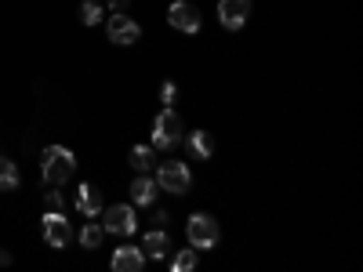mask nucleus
Returning <instances> with one entry per match:
<instances>
[{
    "label": "nucleus",
    "mask_w": 363,
    "mask_h": 272,
    "mask_svg": "<svg viewBox=\"0 0 363 272\" xmlns=\"http://www.w3.org/2000/svg\"><path fill=\"white\" fill-rule=\"evenodd\" d=\"M77 210L87 218H99L102 215V193L95 186H87V181H80L77 186Z\"/></svg>",
    "instance_id": "obj_11"
},
{
    "label": "nucleus",
    "mask_w": 363,
    "mask_h": 272,
    "mask_svg": "<svg viewBox=\"0 0 363 272\" xmlns=\"http://www.w3.org/2000/svg\"><path fill=\"white\" fill-rule=\"evenodd\" d=\"M149 218H153V225H157V229H164L171 215H167V210H160V207H157V210H153V215H149Z\"/></svg>",
    "instance_id": "obj_22"
},
{
    "label": "nucleus",
    "mask_w": 363,
    "mask_h": 272,
    "mask_svg": "<svg viewBox=\"0 0 363 272\" xmlns=\"http://www.w3.org/2000/svg\"><path fill=\"white\" fill-rule=\"evenodd\" d=\"M182 138H186V120H182L171 106H164V113L153 120V149L167 153V149H174Z\"/></svg>",
    "instance_id": "obj_2"
},
{
    "label": "nucleus",
    "mask_w": 363,
    "mask_h": 272,
    "mask_svg": "<svg viewBox=\"0 0 363 272\" xmlns=\"http://www.w3.org/2000/svg\"><path fill=\"white\" fill-rule=\"evenodd\" d=\"M174 95H178L174 80H164V84H160V102H164V106H171V102H174Z\"/></svg>",
    "instance_id": "obj_21"
},
{
    "label": "nucleus",
    "mask_w": 363,
    "mask_h": 272,
    "mask_svg": "<svg viewBox=\"0 0 363 272\" xmlns=\"http://www.w3.org/2000/svg\"><path fill=\"white\" fill-rule=\"evenodd\" d=\"M0 265H11V254L8 251H0Z\"/></svg>",
    "instance_id": "obj_24"
},
{
    "label": "nucleus",
    "mask_w": 363,
    "mask_h": 272,
    "mask_svg": "<svg viewBox=\"0 0 363 272\" xmlns=\"http://www.w3.org/2000/svg\"><path fill=\"white\" fill-rule=\"evenodd\" d=\"M102 15H106V8L99 4V0H84V4H80V22L84 26H99Z\"/></svg>",
    "instance_id": "obj_18"
},
{
    "label": "nucleus",
    "mask_w": 363,
    "mask_h": 272,
    "mask_svg": "<svg viewBox=\"0 0 363 272\" xmlns=\"http://www.w3.org/2000/svg\"><path fill=\"white\" fill-rule=\"evenodd\" d=\"M102 229L113 236H131L138 229V215H135V203H113L109 210L102 207Z\"/></svg>",
    "instance_id": "obj_5"
},
{
    "label": "nucleus",
    "mask_w": 363,
    "mask_h": 272,
    "mask_svg": "<svg viewBox=\"0 0 363 272\" xmlns=\"http://www.w3.org/2000/svg\"><path fill=\"white\" fill-rule=\"evenodd\" d=\"M193 268H196V247L174 254V272H193Z\"/></svg>",
    "instance_id": "obj_19"
},
{
    "label": "nucleus",
    "mask_w": 363,
    "mask_h": 272,
    "mask_svg": "<svg viewBox=\"0 0 363 272\" xmlns=\"http://www.w3.org/2000/svg\"><path fill=\"white\" fill-rule=\"evenodd\" d=\"M102 236H106V229H102L99 222H91V225H84V229H80V247H87V251H95V247L102 244Z\"/></svg>",
    "instance_id": "obj_17"
},
{
    "label": "nucleus",
    "mask_w": 363,
    "mask_h": 272,
    "mask_svg": "<svg viewBox=\"0 0 363 272\" xmlns=\"http://www.w3.org/2000/svg\"><path fill=\"white\" fill-rule=\"evenodd\" d=\"M186 142H189V153L196 160H211V157H215V138H211L207 131H193Z\"/></svg>",
    "instance_id": "obj_14"
},
{
    "label": "nucleus",
    "mask_w": 363,
    "mask_h": 272,
    "mask_svg": "<svg viewBox=\"0 0 363 272\" xmlns=\"http://www.w3.org/2000/svg\"><path fill=\"white\" fill-rule=\"evenodd\" d=\"M77 171V157L69 153L66 145H48L44 157H40V174H44V186H66Z\"/></svg>",
    "instance_id": "obj_1"
},
{
    "label": "nucleus",
    "mask_w": 363,
    "mask_h": 272,
    "mask_svg": "<svg viewBox=\"0 0 363 272\" xmlns=\"http://www.w3.org/2000/svg\"><path fill=\"white\" fill-rule=\"evenodd\" d=\"M251 15V0H218V22L225 29H244Z\"/></svg>",
    "instance_id": "obj_9"
},
{
    "label": "nucleus",
    "mask_w": 363,
    "mask_h": 272,
    "mask_svg": "<svg viewBox=\"0 0 363 272\" xmlns=\"http://www.w3.org/2000/svg\"><path fill=\"white\" fill-rule=\"evenodd\" d=\"M40 229H44V244H51L55 251L69 247V239H73V225H69V218L62 215V210H48L44 222H40Z\"/></svg>",
    "instance_id": "obj_6"
},
{
    "label": "nucleus",
    "mask_w": 363,
    "mask_h": 272,
    "mask_svg": "<svg viewBox=\"0 0 363 272\" xmlns=\"http://www.w3.org/2000/svg\"><path fill=\"white\" fill-rule=\"evenodd\" d=\"M186 236H189V244L196 247V251H211L218 244V236H222V229H218V222L211 218V215H203V210H196V215L186 222Z\"/></svg>",
    "instance_id": "obj_3"
},
{
    "label": "nucleus",
    "mask_w": 363,
    "mask_h": 272,
    "mask_svg": "<svg viewBox=\"0 0 363 272\" xmlns=\"http://www.w3.org/2000/svg\"><path fill=\"white\" fill-rule=\"evenodd\" d=\"M167 22L178 29V33H200V26H203L200 8L189 4V0H174V4L167 8Z\"/></svg>",
    "instance_id": "obj_7"
},
{
    "label": "nucleus",
    "mask_w": 363,
    "mask_h": 272,
    "mask_svg": "<svg viewBox=\"0 0 363 272\" xmlns=\"http://www.w3.org/2000/svg\"><path fill=\"white\" fill-rule=\"evenodd\" d=\"M167 244H171V239H167L164 229H149L145 239H142V254L145 258H167Z\"/></svg>",
    "instance_id": "obj_13"
},
{
    "label": "nucleus",
    "mask_w": 363,
    "mask_h": 272,
    "mask_svg": "<svg viewBox=\"0 0 363 272\" xmlns=\"http://www.w3.org/2000/svg\"><path fill=\"white\" fill-rule=\"evenodd\" d=\"M157 186L167 189V193H174V196H186L189 186H193V174H189V167L182 164V160H167V164L157 167Z\"/></svg>",
    "instance_id": "obj_4"
},
{
    "label": "nucleus",
    "mask_w": 363,
    "mask_h": 272,
    "mask_svg": "<svg viewBox=\"0 0 363 272\" xmlns=\"http://www.w3.org/2000/svg\"><path fill=\"white\" fill-rule=\"evenodd\" d=\"M142 265H145V254L138 247H116L113 272H142Z\"/></svg>",
    "instance_id": "obj_12"
},
{
    "label": "nucleus",
    "mask_w": 363,
    "mask_h": 272,
    "mask_svg": "<svg viewBox=\"0 0 363 272\" xmlns=\"http://www.w3.org/2000/svg\"><path fill=\"white\" fill-rule=\"evenodd\" d=\"M128 164H131L135 171H149V167L157 164V149H153V145H135L131 157H128Z\"/></svg>",
    "instance_id": "obj_16"
},
{
    "label": "nucleus",
    "mask_w": 363,
    "mask_h": 272,
    "mask_svg": "<svg viewBox=\"0 0 363 272\" xmlns=\"http://www.w3.org/2000/svg\"><path fill=\"white\" fill-rule=\"evenodd\" d=\"M18 181H22V174H18L15 160H11V157H0V193L18 189Z\"/></svg>",
    "instance_id": "obj_15"
},
{
    "label": "nucleus",
    "mask_w": 363,
    "mask_h": 272,
    "mask_svg": "<svg viewBox=\"0 0 363 272\" xmlns=\"http://www.w3.org/2000/svg\"><path fill=\"white\" fill-rule=\"evenodd\" d=\"M138 37H142V29H138V22L128 11H113L109 15V40L113 44L131 47V44H138Z\"/></svg>",
    "instance_id": "obj_8"
},
{
    "label": "nucleus",
    "mask_w": 363,
    "mask_h": 272,
    "mask_svg": "<svg viewBox=\"0 0 363 272\" xmlns=\"http://www.w3.org/2000/svg\"><path fill=\"white\" fill-rule=\"evenodd\" d=\"M131 4V0H109V11H124Z\"/></svg>",
    "instance_id": "obj_23"
},
{
    "label": "nucleus",
    "mask_w": 363,
    "mask_h": 272,
    "mask_svg": "<svg viewBox=\"0 0 363 272\" xmlns=\"http://www.w3.org/2000/svg\"><path fill=\"white\" fill-rule=\"evenodd\" d=\"M157 193H160L157 178H145V174L138 171V178L131 181V203H135V207H153V203H157Z\"/></svg>",
    "instance_id": "obj_10"
},
{
    "label": "nucleus",
    "mask_w": 363,
    "mask_h": 272,
    "mask_svg": "<svg viewBox=\"0 0 363 272\" xmlns=\"http://www.w3.org/2000/svg\"><path fill=\"white\" fill-rule=\"evenodd\" d=\"M44 203H48V210H62V207H66V200H62V193H58V186H48Z\"/></svg>",
    "instance_id": "obj_20"
}]
</instances>
